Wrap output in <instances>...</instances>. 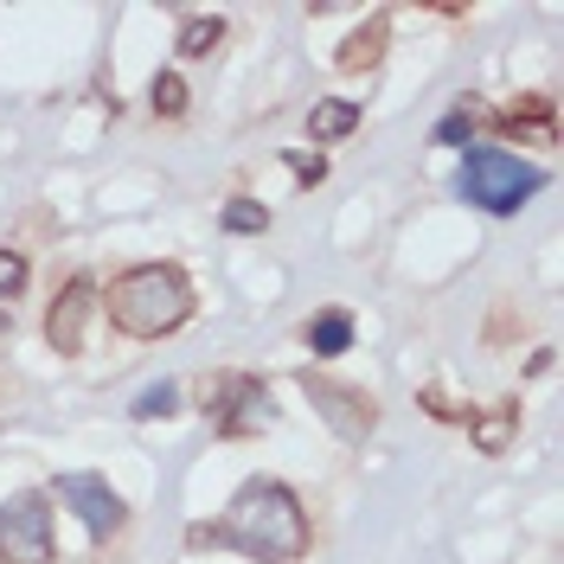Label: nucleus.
Returning a JSON list of instances; mask_svg holds the SVG:
<instances>
[{"mask_svg": "<svg viewBox=\"0 0 564 564\" xmlns=\"http://www.w3.org/2000/svg\"><path fill=\"white\" fill-rule=\"evenodd\" d=\"M186 539H193V545L245 552V558H257V564H302L308 558V513H302L295 488H282V481L263 475V481H245L212 527H193Z\"/></svg>", "mask_w": 564, "mask_h": 564, "instance_id": "1", "label": "nucleus"}, {"mask_svg": "<svg viewBox=\"0 0 564 564\" xmlns=\"http://www.w3.org/2000/svg\"><path fill=\"white\" fill-rule=\"evenodd\" d=\"M109 321H116V334H129V340H161V334H174L193 321V282L180 263H135V270H122V276L109 282Z\"/></svg>", "mask_w": 564, "mask_h": 564, "instance_id": "2", "label": "nucleus"}, {"mask_svg": "<svg viewBox=\"0 0 564 564\" xmlns=\"http://www.w3.org/2000/svg\"><path fill=\"white\" fill-rule=\"evenodd\" d=\"M462 199L468 206L494 212V218H507V212H520L545 186V174L532 167V161H520V154H507V148H462Z\"/></svg>", "mask_w": 564, "mask_h": 564, "instance_id": "3", "label": "nucleus"}, {"mask_svg": "<svg viewBox=\"0 0 564 564\" xmlns=\"http://www.w3.org/2000/svg\"><path fill=\"white\" fill-rule=\"evenodd\" d=\"M206 417H212L218 436H263V430L276 423V404H270L263 379H250V372H225V379H212L206 386Z\"/></svg>", "mask_w": 564, "mask_h": 564, "instance_id": "4", "label": "nucleus"}, {"mask_svg": "<svg viewBox=\"0 0 564 564\" xmlns=\"http://www.w3.org/2000/svg\"><path fill=\"white\" fill-rule=\"evenodd\" d=\"M0 564H52V500L39 488L0 507Z\"/></svg>", "mask_w": 564, "mask_h": 564, "instance_id": "5", "label": "nucleus"}, {"mask_svg": "<svg viewBox=\"0 0 564 564\" xmlns=\"http://www.w3.org/2000/svg\"><path fill=\"white\" fill-rule=\"evenodd\" d=\"M52 494H58V507H70L77 520H84V532L90 539H116L122 532V520H129V507H122V494L109 488L104 475H58L52 481Z\"/></svg>", "mask_w": 564, "mask_h": 564, "instance_id": "6", "label": "nucleus"}, {"mask_svg": "<svg viewBox=\"0 0 564 564\" xmlns=\"http://www.w3.org/2000/svg\"><path fill=\"white\" fill-rule=\"evenodd\" d=\"M302 391H308V404H315L321 417L334 423V436H347V443H366V436H372L379 411H372L366 391L340 386V379H321V372H302Z\"/></svg>", "mask_w": 564, "mask_h": 564, "instance_id": "7", "label": "nucleus"}, {"mask_svg": "<svg viewBox=\"0 0 564 564\" xmlns=\"http://www.w3.org/2000/svg\"><path fill=\"white\" fill-rule=\"evenodd\" d=\"M90 315H97V282H90V276H70L65 289H58V302L45 308V340H52V352H58V359L84 352V327H90Z\"/></svg>", "mask_w": 564, "mask_h": 564, "instance_id": "8", "label": "nucleus"}, {"mask_svg": "<svg viewBox=\"0 0 564 564\" xmlns=\"http://www.w3.org/2000/svg\"><path fill=\"white\" fill-rule=\"evenodd\" d=\"M513 430H520V404H513V398H500L488 417H468V436H475V449H481V456H507Z\"/></svg>", "mask_w": 564, "mask_h": 564, "instance_id": "9", "label": "nucleus"}, {"mask_svg": "<svg viewBox=\"0 0 564 564\" xmlns=\"http://www.w3.org/2000/svg\"><path fill=\"white\" fill-rule=\"evenodd\" d=\"M352 129H359V104H347V97H327V104L308 109V135H315V148L321 141L352 135Z\"/></svg>", "mask_w": 564, "mask_h": 564, "instance_id": "10", "label": "nucleus"}, {"mask_svg": "<svg viewBox=\"0 0 564 564\" xmlns=\"http://www.w3.org/2000/svg\"><path fill=\"white\" fill-rule=\"evenodd\" d=\"M386 13H379V20H372V26H359V33L347 39V45H340V58H334V65L340 70H366V65H379V58H386Z\"/></svg>", "mask_w": 564, "mask_h": 564, "instance_id": "11", "label": "nucleus"}, {"mask_svg": "<svg viewBox=\"0 0 564 564\" xmlns=\"http://www.w3.org/2000/svg\"><path fill=\"white\" fill-rule=\"evenodd\" d=\"M347 347H352V321L340 308H327V315L308 321V352L315 359H334V352H347Z\"/></svg>", "mask_w": 564, "mask_h": 564, "instance_id": "12", "label": "nucleus"}, {"mask_svg": "<svg viewBox=\"0 0 564 564\" xmlns=\"http://www.w3.org/2000/svg\"><path fill=\"white\" fill-rule=\"evenodd\" d=\"M218 39H225V20H218V13H193V20L180 26L174 45H180V58H212Z\"/></svg>", "mask_w": 564, "mask_h": 564, "instance_id": "13", "label": "nucleus"}, {"mask_svg": "<svg viewBox=\"0 0 564 564\" xmlns=\"http://www.w3.org/2000/svg\"><path fill=\"white\" fill-rule=\"evenodd\" d=\"M218 225H225L231 238H263V231H270V206H257V199H231V206L218 212Z\"/></svg>", "mask_w": 564, "mask_h": 564, "instance_id": "14", "label": "nucleus"}, {"mask_svg": "<svg viewBox=\"0 0 564 564\" xmlns=\"http://www.w3.org/2000/svg\"><path fill=\"white\" fill-rule=\"evenodd\" d=\"M129 411H135L141 423H154V417H174V411H180V386H174V379H161V386H148V391H141V398L129 404Z\"/></svg>", "mask_w": 564, "mask_h": 564, "instance_id": "15", "label": "nucleus"}, {"mask_svg": "<svg viewBox=\"0 0 564 564\" xmlns=\"http://www.w3.org/2000/svg\"><path fill=\"white\" fill-rule=\"evenodd\" d=\"M148 104H154V116H186V84H180L174 70H161L148 84Z\"/></svg>", "mask_w": 564, "mask_h": 564, "instance_id": "16", "label": "nucleus"}, {"mask_svg": "<svg viewBox=\"0 0 564 564\" xmlns=\"http://www.w3.org/2000/svg\"><path fill=\"white\" fill-rule=\"evenodd\" d=\"M26 289V257L20 250H0V302H13Z\"/></svg>", "mask_w": 564, "mask_h": 564, "instance_id": "17", "label": "nucleus"}, {"mask_svg": "<svg viewBox=\"0 0 564 564\" xmlns=\"http://www.w3.org/2000/svg\"><path fill=\"white\" fill-rule=\"evenodd\" d=\"M289 167H295L302 186H321V180H327V161H321V154H289Z\"/></svg>", "mask_w": 564, "mask_h": 564, "instance_id": "18", "label": "nucleus"}, {"mask_svg": "<svg viewBox=\"0 0 564 564\" xmlns=\"http://www.w3.org/2000/svg\"><path fill=\"white\" fill-rule=\"evenodd\" d=\"M468 129H475V122H468V109H456V116L443 122V141H468Z\"/></svg>", "mask_w": 564, "mask_h": 564, "instance_id": "19", "label": "nucleus"}, {"mask_svg": "<svg viewBox=\"0 0 564 564\" xmlns=\"http://www.w3.org/2000/svg\"><path fill=\"white\" fill-rule=\"evenodd\" d=\"M7 334H13V315H7V308H0V340H7Z\"/></svg>", "mask_w": 564, "mask_h": 564, "instance_id": "20", "label": "nucleus"}]
</instances>
